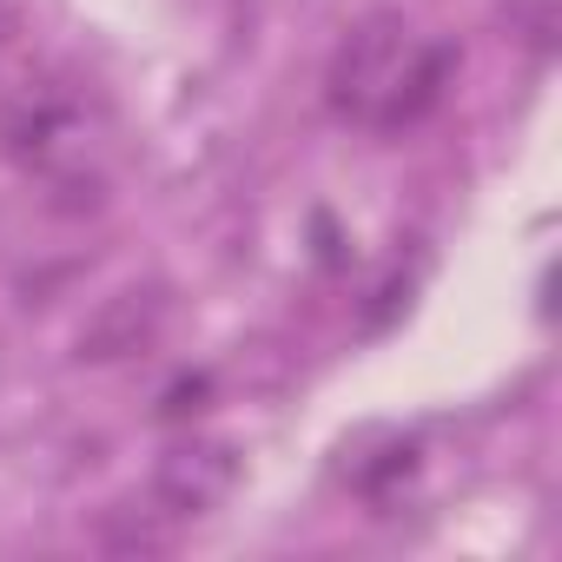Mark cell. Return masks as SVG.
<instances>
[{
	"mask_svg": "<svg viewBox=\"0 0 562 562\" xmlns=\"http://www.w3.org/2000/svg\"><path fill=\"white\" fill-rule=\"evenodd\" d=\"M503 21H509V41H522L536 60H549L555 34H562V0H503Z\"/></svg>",
	"mask_w": 562,
	"mask_h": 562,
	"instance_id": "3",
	"label": "cell"
},
{
	"mask_svg": "<svg viewBox=\"0 0 562 562\" xmlns=\"http://www.w3.org/2000/svg\"><path fill=\"white\" fill-rule=\"evenodd\" d=\"M450 74H457V47L417 34L404 14H364L325 67V100L351 126L404 133L443 100Z\"/></svg>",
	"mask_w": 562,
	"mask_h": 562,
	"instance_id": "1",
	"label": "cell"
},
{
	"mask_svg": "<svg viewBox=\"0 0 562 562\" xmlns=\"http://www.w3.org/2000/svg\"><path fill=\"white\" fill-rule=\"evenodd\" d=\"M238 490V450L232 443H172L146 483V509H133V536H120V549H159L172 542L186 522L212 516L225 496Z\"/></svg>",
	"mask_w": 562,
	"mask_h": 562,
	"instance_id": "2",
	"label": "cell"
}]
</instances>
